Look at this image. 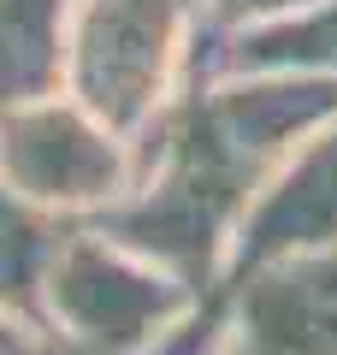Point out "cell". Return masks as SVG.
I'll list each match as a JSON object with an SVG mask.
<instances>
[{
    "mask_svg": "<svg viewBox=\"0 0 337 355\" xmlns=\"http://www.w3.org/2000/svg\"><path fill=\"white\" fill-rule=\"evenodd\" d=\"M201 48V0H71L65 95L137 142L184 95Z\"/></svg>",
    "mask_w": 337,
    "mask_h": 355,
    "instance_id": "6da1fadb",
    "label": "cell"
},
{
    "mask_svg": "<svg viewBox=\"0 0 337 355\" xmlns=\"http://www.w3.org/2000/svg\"><path fill=\"white\" fill-rule=\"evenodd\" d=\"M196 291L95 225H65L42 279V343L53 355H142Z\"/></svg>",
    "mask_w": 337,
    "mask_h": 355,
    "instance_id": "7a4b0ae2",
    "label": "cell"
},
{
    "mask_svg": "<svg viewBox=\"0 0 337 355\" xmlns=\"http://www.w3.org/2000/svg\"><path fill=\"white\" fill-rule=\"evenodd\" d=\"M137 154L71 95L0 113V184L53 225H95L130 190Z\"/></svg>",
    "mask_w": 337,
    "mask_h": 355,
    "instance_id": "3957f363",
    "label": "cell"
},
{
    "mask_svg": "<svg viewBox=\"0 0 337 355\" xmlns=\"http://www.w3.org/2000/svg\"><path fill=\"white\" fill-rule=\"evenodd\" d=\"M184 107L201 137L261 190L302 142L337 119V83L296 71H219L189 77Z\"/></svg>",
    "mask_w": 337,
    "mask_h": 355,
    "instance_id": "277c9868",
    "label": "cell"
},
{
    "mask_svg": "<svg viewBox=\"0 0 337 355\" xmlns=\"http://www.w3.org/2000/svg\"><path fill=\"white\" fill-rule=\"evenodd\" d=\"M231 355H337V249L284 254L225 279Z\"/></svg>",
    "mask_w": 337,
    "mask_h": 355,
    "instance_id": "5b68a950",
    "label": "cell"
},
{
    "mask_svg": "<svg viewBox=\"0 0 337 355\" xmlns=\"http://www.w3.org/2000/svg\"><path fill=\"white\" fill-rule=\"evenodd\" d=\"M313 249H337V119L254 190L237 243H231V261H225V279Z\"/></svg>",
    "mask_w": 337,
    "mask_h": 355,
    "instance_id": "8992f818",
    "label": "cell"
},
{
    "mask_svg": "<svg viewBox=\"0 0 337 355\" xmlns=\"http://www.w3.org/2000/svg\"><path fill=\"white\" fill-rule=\"evenodd\" d=\"M219 71H296L337 83V0H313L290 18L201 42L189 77H219Z\"/></svg>",
    "mask_w": 337,
    "mask_h": 355,
    "instance_id": "52a82bcc",
    "label": "cell"
},
{
    "mask_svg": "<svg viewBox=\"0 0 337 355\" xmlns=\"http://www.w3.org/2000/svg\"><path fill=\"white\" fill-rule=\"evenodd\" d=\"M71 0H0V113L65 95Z\"/></svg>",
    "mask_w": 337,
    "mask_h": 355,
    "instance_id": "ba28073f",
    "label": "cell"
},
{
    "mask_svg": "<svg viewBox=\"0 0 337 355\" xmlns=\"http://www.w3.org/2000/svg\"><path fill=\"white\" fill-rule=\"evenodd\" d=\"M60 231L48 214L24 207L0 184V314H12L24 331L42 338V279L60 249Z\"/></svg>",
    "mask_w": 337,
    "mask_h": 355,
    "instance_id": "9c48e42d",
    "label": "cell"
},
{
    "mask_svg": "<svg viewBox=\"0 0 337 355\" xmlns=\"http://www.w3.org/2000/svg\"><path fill=\"white\" fill-rule=\"evenodd\" d=\"M313 6V0H201V42L213 36H237V30H254V24H273V18H290Z\"/></svg>",
    "mask_w": 337,
    "mask_h": 355,
    "instance_id": "30bf717a",
    "label": "cell"
},
{
    "mask_svg": "<svg viewBox=\"0 0 337 355\" xmlns=\"http://www.w3.org/2000/svg\"><path fill=\"white\" fill-rule=\"evenodd\" d=\"M36 343H42L36 331H24V326H18L12 314H0V355H30Z\"/></svg>",
    "mask_w": 337,
    "mask_h": 355,
    "instance_id": "8fae6325",
    "label": "cell"
},
{
    "mask_svg": "<svg viewBox=\"0 0 337 355\" xmlns=\"http://www.w3.org/2000/svg\"><path fill=\"white\" fill-rule=\"evenodd\" d=\"M30 355H53V349H48V343H36V349H30Z\"/></svg>",
    "mask_w": 337,
    "mask_h": 355,
    "instance_id": "7c38bea8",
    "label": "cell"
}]
</instances>
